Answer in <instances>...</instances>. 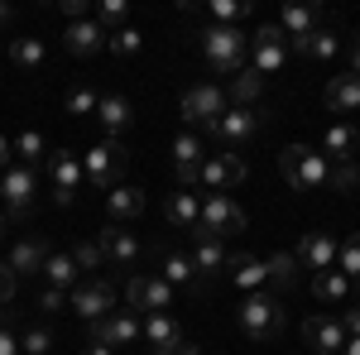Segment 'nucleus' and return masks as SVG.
<instances>
[{
    "label": "nucleus",
    "mask_w": 360,
    "mask_h": 355,
    "mask_svg": "<svg viewBox=\"0 0 360 355\" xmlns=\"http://www.w3.org/2000/svg\"><path fill=\"white\" fill-rule=\"evenodd\" d=\"M202 58L217 77H236L250 63V39L236 25H207L202 29Z\"/></svg>",
    "instance_id": "f257e3e1"
},
{
    "label": "nucleus",
    "mask_w": 360,
    "mask_h": 355,
    "mask_svg": "<svg viewBox=\"0 0 360 355\" xmlns=\"http://www.w3.org/2000/svg\"><path fill=\"white\" fill-rule=\"evenodd\" d=\"M236 322H240V336L245 341H274L278 331H283V302L264 288V293H245L240 307H236Z\"/></svg>",
    "instance_id": "f03ea898"
},
{
    "label": "nucleus",
    "mask_w": 360,
    "mask_h": 355,
    "mask_svg": "<svg viewBox=\"0 0 360 355\" xmlns=\"http://www.w3.org/2000/svg\"><path fill=\"white\" fill-rule=\"evenodd\" d=\"M125 164H130V149H125L120 139H101V144H91V149L82 154V178L91 183V188L111 192V188H120Z\"/></svg>",
    "instance_id": "7ed1b4c3"
},
{
    "label": "nucleus",
    "mask_w": 360,
    "mask_h": 355,
    "mask_svg": "<svg viewBox=\"0 0 360 355\" xmlns=\"http://www.w3.org/2000/svg\"><path fill=\"white\" fill-rule=\"evenodd\" d=\"M278 168H283V183L293 192H312V188H327V159L322 149H307V144H288L278 154Z\"/></svg>",
    "instance_id": "20e7f679"
},
{
    "label": "nucleus",
    "mask_w": 360,
    "mask_h": 355,
    "mask_svg": "<svg viewBox=\"0 0 360 355\" xmlns=\"http://www.w3.org/2000/svg\"><path fill=\"white\" fill-rule=\"evenodd\" d=\"M34 197H39V168L10 164L5 173H0V202H5V217L10 221H29Z\"/></svg>",
    "instance_id": "39448f33"
},
{
    "label": "nucleus",
    "mask_w": 360,
    "mask_h": 355,
    "mask_svg": "<svg viewBox=\"0 0 360 355\" xmlns=\"http://www.w3.org/2000/svg\"><path fill=\"white\" fill-rule=\"evenodd\" d=\"M283 63H288V39H283V29L259 25L250 34V67H255L259 77H274Z\"/></svg>",
    "instance_id": "423d86ee"
},
{
    "label": "nucleus",
    "mask_w": 360,
    "mask_h": 355,
    "mask_svg": "<svg viewBox=\"0 0 360 355\" xmlns=\"http://www.w3.org/2000/svg\"><path fill=\"white\" fill-rule=\"evenodd\" d=\"M226 106H231V101H226V91L217 82H197V86L183 91V120H188V125H207V130H212L226 115Z\"/></svg>",
    "instance_id": "0eeeda50"
},
{
    "label": "nucleus",
    "mask_w": 360,
    "mask_h": 355,
    "mask_svg": "<svg viewBox=\"0 0 360 355\" xmlns=\"http://www.w3.org/2000/svg\"><path fill=\"white\" fill-rule=\"evenodd\" d=\"M202 231H212V235H236V231H245V212L226 197V192H202V221H197Z\"/></svg>",
    "instance_id": "6e6552de"
},
{
    "label": "nucleus",
    "mask_w": 360,
    "mask_h": 355,
    "mask_svg": "<svg viewBox=\"0 0 360 355\" xmlns=\"http://www.w3.org/2000/svg\"><path fill=\"white\" fill-rule=\"evenodd\" d=\"M125 298H130V312H168L173 302H178V293L168 288L159 273H135L130 278V288H125Z\"/></svg>",
    "instance_id": "1a4fd4ad"
},
{
    "label": "nucleus",
    "mask_w": 360,
    "mask_h": 355,
    "mask_svg": "<svg viewBox=\"0 0 360 355\" xmlns=\"http://www.w3.org/2000/svg\"><path fill=\"white\" fill-rule=\"evenodd\" d=\"M212 135H217V144L221 149H245L250 139L259 135V110H245V106H226V115L212 125Z\"/></svg>",
    "instance_id": "9d476101"
},
{
    "label": "nucleus",
    "mask_w": 360,
    "mask_h": 355,
    "mask_svg": "<svg viewBox=\"0 0 360 355\" xmlns=\"http://www.w3.org/2000/svg\"><path fill=\"white\" fill-rule=\"evenodd\" d=\"M197 183H202L207 192H231L236 183H245V159L231 154V149L207 154V159H202V173H197Z\"/></svg>",
    "instance_id": "9b49d317"
},
{
    "label": "nucleus",
    "mask_w": 360,
    "mask_h": 355,
    "mask_svg": "<svg viewBox=\"0 0 360 355\" xmlns=\"http://www.w3.org/2000/svg\"><path fill=\"white\" fill-rule=\"evenodd\" d=\"M139 336H144V322H139V312H130V307H115L101 322H91V341L96 346H130Z\"/></svg>",
    "instance_id": "f8f14e48"
},
{
    "label": "nucleus",
    "mask_w": 360,
    "mask_h": 355,
    "mask_svg": "<svg viewBox=\"0 0 360 355\" xmlns=\"http://www.w3.org/2000/svg\"><path fill=\"white\" fill-rule=\"evenodd\" d=\"M68 302L77 307V317H86V322H101L106 312H115V288L106 283V278H82V283L68 293Z\"/></svg>",
    "instance_id": "ddd939ff"
},
{
    "label": "nucleus",
    "mask_w": 360,
    "mask_h": 355,
    "mask_svg": "<svg viewBox=\"0 0 360 355\" xmlns=\"http://www.w3.org/2000/svg\"><path fill=\"white\" fill-rule=\"evenodd\" d=\"M188 259H193V269L202 273V283L207 278H217V273H226V240L221 235H212V231H202V226H193V250H188Z\"/></svg>",
    "instance_id": "4468645a"
},
{
    "label": "nucleus",
    "mask_w": 360,
    "mask_h": 355,
    "mask_svg": "<svg viewBox=\"0 0 360 355\" xmlns=\"http://www.w3.org/2000/svg\"><path fill=\"white\" fill-rule=\"evenodd\" d=\"M49 178H53V202L58 207H72L77 188H82V159L72 149H58L53 159H49Z\"/></svg>",
    "instance_id": "2eb2a0df"
},
{
    "label": "nucleus",
    "mask_w": 360,
    "mask_h": 355,
    "mask_svg": "<svg viewBox=\"0 0 360 355\" xmlns=\"http://www.w3.org/2000/svg\"><path fill=\"white\" fill-rule=\"evenodd\" d=\"M96 245H101V259H111L115 269H135L139 259H144L139 235H135V231H125V226H106V231L96 235Z\"/></svg>",
    "instance_id": "dca6fc26"
},
{
    "label": "nucleus",
    "mask_w": 360,
    "mask_h": 355,
    "mask_svg": "<svg viewBox=\"0 0 360 355\" xmlns=\"http://www.w3.org/2000/svg\"><path fill=\"white\" fill-rule=\"evenodd\" d=\"M303 341L312 346V355H341V346H346V327H341V317L317 312V317L303 322Z\"/></svg>",
    "instance_id": "f3484780"
},
{
    "label": "nucleus",
    "mask_w": 360,
    "mask_h": 355,
    "mask_svg": "<svg viewBox=\"0 0 360 355\" xmlns=\"http://www.w3.org/2000/svg\"><path fill=\"white\" fill-rule=\"evenodd\" d=\"M154 273L164 278L173 293H178V288H183V293H197V288H207V283H202V273L193 269V259H188L183 250H159V269H154Z\"/></svg>",
    "instance_id": "a211bd4d"
},
{
    "label": "nucleus",
    "mask_w": 360,
    "mask_h": 355,
    "mask_svg": "<svg viewBox=\"0 0 360 355\" xmlns=\"http://www.w3.org/2000/svg\"><path fill=\"white\" fill-rule=\"evenodd\" d=\"M336 235H327V231H307L303 240H298V269H312V273H322V269H336Z\"/></svg>",
    "instance_id": "6ab92c4d"
},
{
    "label": "nucleus",
    "mask_w": 360,
    "mask_h": 355,
    "mask_svg": "<svg viewBox=\"0 0 360 355\" xmlns=\"http://www.w3.org/2000/svg\"><path fill=\"white\" fill-rule=\"evenodd\" d=\"M202 139L193 135V130H183V135L173 139V173H178V183L183 188H193L197 183V173H202Z\"/></svg>",
    "instance_id": "aec40b11"
},
{
    "label": "nucleus",
    "mask_w": 360,
    "mask_h": 355,
    "mask_svg": "<svg viewBox=\"0 0 360 355\" xmlns=\"http://www.w3.org/2000/svg\"><path fill=\"white\" fill-rule=\"evenodd\" d=\"M144 341H149V351H154V355H173V351H178V341H183L178 317H173V312H149V317H144Z\"/></svg>",
    "instance_id": "412c9836"
},
{
    "label": "nucleus",
    "mask_w": 360,
    "mask_h": 355,
    "mask_svg": "<svg viewBox=\"0 0 360 355\" xmlns=\"http://www.w3.org/2000/svg\"><path fill=\"white\" fill-rule=\"evenodd\" d=\"M226 273H231V283H236L240 293H264V288H269V269H264V259H255V254H231V259H226Z\"/></svg>",
    "instance_id": "4be33fe9"
},
{
    "label": "nucleus",
    "mask_w": 360,
    "mask_h": 355,
    "mask_svg": "<svg viewBox=\"0 0 360 355\" xmlns=\"http://www.w3.org/2000/svg\"><path fill=\"white\" fill-rule=\"evenodd\" d=\"M288 53L312 58V63H332V58L341 53V34H332L327 25H317L312 34H303V39H293V44H288Z\"/></svg>",
    "instance_id": "5701e85b"
},
{
    "label": "nucleus",
    "mask_w": 360,
    "mask_h": 355,
    "mask_svg": "<svg viewBox=\"0 0 360 355\" xmlns=\"http://www.w3.org/2000/svg\"><path fill=\"white\" fill-rule=\"evenodd\" d=\"M63 49L72 58H91L106 49V29L96 25V20H77V25H68V34H63Z\"/></svg>",
    "instance_id": "b1692460"
},
{
    "label": "nucleus",
    "mask_w": 360,
    "mask_h": 355,
    "mask_svg": "<svg viewBox=\"0 0 360 355\" xmlns=\"http://www.w3.org/2000/svg\"><path fill=\"white\" fill-rule=\"evenodd\" d=\"M44 259H49V240H44V235H20L5 264L20 278V273H44Z\"/></svg>",
    "instance_id": "393cba45"
},
{
    "label": "nucleus",
    "mask_w": 360,
    "mask_h": 355,
    "mask_svg": "<svg viewBox=\"0 0 360 355\" xmlns=\"http://www.w3.org/2000/svg\"><path fill=\"white\" fill-rule=\"evenodd\" d=\"M164 217H168V226H178V231H193L197 221H202V197H197L193 188H178V192H168V202H164Z\"/></svg>",
    "instance_id": "a878e982"
},
{
    "label": "nucleus",
    "mask_w": 360,
    "mask_h": 355,
    "mask_svg": "<svg viewBox=\"0 0 360 355\" xmlns=\"http://www.w3.org/2000/svg\"><path fill=\"white\" fill-rule=\"evenodd\" d=\"M356 144H360V135L346 120H336V125H327V135H322V159L327 164H351L356 159Z\"/></svg>",
    "instance_id": "bb28decb"
},
{
    "label": "nucleus",
    "mask_w": 360,
    "mask_h": 355,
    "mask_svg": "<svg viewBox=\"0 0 360 355\" xmlns=\"http://www.w3.org/2000/svg\"><path fill=\"white\" fill-rule=\"evenodd\" d=\"M322 101H327L336 115H351V110H360V77H356V72L332 77V82H327V91H322Z\"/></svg>",
    "instance_id": "cd10ccee"
},
{
    "label": "nucleus",
    "mask_w": 360,
    "mask_h": 355,
    "mask_svg": "<svg viewBox=\"0 0 360 355\" xmlns=\"http://www.w3.org/2000/svg\"><path fill=\"white\" fill-rule=\"evenodd\" d=\"M44 283H49V288H63V293H72V288L82 283L68 250H49V259H44Z\"/></svg>",
    "instance_id": "c85d7f7f"
},
{
    "label": "nucleus",
    "mask_w": 360,
    "mask_h": 355,
    "mask_svg": "<svg viewBox=\"0 0 360 355\" xmlns=\"http://www.w3.org/2000/svg\"><path fill=\"white\" fill-rule=\"evenodd\" d=\"M139 212H144V192L139 188H111L106 192V217H111V226H120V221H135Z\"/></svg>",
    "instance_id": "c756f323"
},
{
    "label": "nucleus",
    "mask_w": 360,
    "mask_h": 355,
    "mask_svg": "<svg viewBox=\"0 0 360 355\" xmlns=\"http://www.w3.org/2000/svg\"><path fill=\"white\" fill-rule=\"evenodd\" d=\"M96 120H101L106 139H115L120 130H130V120H135V106H130L125 96H101V106H96Z\"/></svg>",
    "instance_id": "7c9ffc66"
},
{
    "label": "nucleus",
    "mask_w": 360,
    "mask_h": 355,
    "mask_svg": "<svg viewBox=\"0 0 360 355\" xmlns=\"http://www.w3.org/2000/svg\"><path fill=\"white\" fill-rule=\"evenodd\" d=\"M360 283H351L341 269H322V273H312V293H317V302H346L351 293H356Z\"/></svg>",
    "instance_id": "2f4dec72"
},
{
    "label": "nucleus",
    "mask_w": 360,
    "mask_h": 355,
    "mask_svg": "<svg viewBox=\"0 0 360 355\" xmlns=\"http://www.w3.org/2000/svg\"><path fill=\"white\" fill-rule=\"evenodd\" d=\"M259 91H264V77H259V72H255V67L245 63V67H240V72L231 77V96H226V101H231V106H245V110H255Z\"/></svg>",
    "instance_id": "473e14b6"
},
{
    "label": "nucleus",
    "mask_w": 360,
    "mask_h": 355,
    "mask_svg": "<svg viewBox=\"0 0 360 355\" xmlns=\"http://www.w3.org/2000/svg\"><path fill=\"white\" fill-rule=\"evenodd\" d=\"M278 29H283V39L293 44V39H303L317 29V5H283V15H278Z\"/></svg>",
    "instance_id": "72a5a7b5"
},
{
    "label": "nucleus",
    "mask_w": 360,
    "mask_h": 355,
    "mask_svg": "<svg viewBox=\"0 0 360 355\" xmlns=\"http://www.w3.org/2000/svg\"><path fill=\"white\" fill-rule=\"evenodd\" d=\"M336 269L346 273L351 283H360V231H356V235H346V240L336 245Z\"/></svg>",
    "instance_id": "f704fd0d"
},
{
    "label": "nucleus",
    "mask_w": 360,
    "mask_h": 355,
    "mask_svg": "<svg viewBox=\"0 0 360 355\" xmlns=\"http://www.w3.org/2000/svg\"><path fill=\"white\" fill-rule=\"evenodd\" d=\"M264 269H269V283H274V288H293V283H298V259H293V254H269Z\"/></svg>",
    "instance_id": "c9c22d12"
},
{
    "label": "nucleus",
    "mask_w": 360,
    "mask_h": 355,
    "mask_svg": "<svg viewBox=\"0 0 360 355\" xmlns=\"http://www.w3.org/2000/svg\"><path fill=\"white\" fill-rule=\"evenodd\" d=\"M106 49H111L115 58H135L139 49H144V34H139L135 25H125V29H115V34H106Z\"/></svg>",
    "instance_id": "e433bc0d"
},
{
    "label": "nucleus",
    "mask_w": 360,
    "mask_h": 355,
    "mask_svg": "<svg viewBox=\"0 0 360 355\" xmlns=\"http://www.w3.org/2000/svg\"><path fill=\"white\" fill-rule=\"evenodd\" d=\"M125 20H130V0H101L96 5V25L106 29V34L125 29Z\"/></svg>",
    "instance_id": "4c0bfd02"
},
{
    "label": "nucleus",
    "mask_w": 360,
    "mask_h": 355,
    "mask_svg": "<svg viewBox=\"0 0 360 355\" xmlns=\"http://www.w3.org/2000/svg\"><path fill=\"white\" fill-rule=\"evenodd\" d=\"M10 58H15V67H39L49 49H44V39H15L10 44Z\"/></svg>",
    "instance_id": "58836bf2"
},
{
    "label": "nucleus",
    "mask_w": 360,
    "mask_h": 355,
    "mask_svg": "<svg viewBox=\"0 0 360 355\" xmlns=\"http://www.w3.org/2000/svg\"><path fill=\"white\" fill-rule=\"evenodd\" d=\"M327 188H332V192H356L360 188L356 159H351V164H332V168H327Z\"/></svg>",
    "instance_id": "ea45409f"
},
{
    "label": "nucleus",
    "mask_w": 360,
    "mask_h": 355,
    "mask_svg": "<svg viewBox=\"0 0 360 355\" xmlns=\"http://www.w3.org/2000/svg\"><path fill=\"white\" fill-rule=\"evenodd\" d=\"M39 154H44V135H39V130H25V135L15 139V159H20L25 168L39 164Z\"/></svg>",
    "instance_id": "a19ab883"
},
{
    "label": "nucleus",
    "mask_w": 360,
    "mask_h": 355,
    "mask_svg": "<svg viewBox=\"0 0 360 355\" xmlns=\"http://www.w3.org/2000/svg\"><path fill=\"white\" fill-rule=\"evenodd\" d=\"M250 15V0H212V25H236Z\"/></svg>",
    "instance_id": "79ce46f5"
},
{
    "label": "nucleus",
    "mask_w": 360,
    "mask_h": 355,
    "mask_svg": "<svg viewBox=\"0 0 360 355\" xmlns=\"http://www.w3.org/2000/svg\"><path fill=\"white\" fill-rule=\"evenodd\" d=\"M96 106H101V96H96L91 86H72V91H68V110H72V115H96Z\"/></svg>",
    "instance_id": "37998d69"
},
{
    "label": "nucleus",
    "mask_w": 360,
    "mask_h": 355,
    "mask_svg": "<svg viewBox=\"0 0 360 355\" xmlns=\"http://www.w3.org/2000/svg\"><path fill=\"white\" fill-rule=\"evenodd\" d=\"M53 351V336H49V331H25V336H20V355H49Z\"/></svg>",
    "instance_id": "c03bdc74"
},
{
    "label": "nucleus",
    "mask_w": 360,
    "mask_h": 355,
    "mask_svg": "<svg viewBox=\"0 0 360 355\" xmlns=\"http://www.w3.org/2000/svg\"><path fill=\"white\" fill-rule=\"evenodd\" d=\"M68 254H72L77 269H96V264H101V245H96V240H82V245H72Z\"/></svg>",
    "instance_id": "a18cd8bd"
},
{
    "label": "nucleus",
    "mask_w": 360,
    "mask_h": 355,
    "mask_svg": "<svg viewBox=\"0 0 360 355\" xmlns=\"http://www.w3.org/2000/svg\"><path fill=\"white\" fill-rule=\"evenodd\" d=\"M0 355H20V336L10 331V312H0Z\"/></svg>",
    "instance_id": "49530a36"
},
{
    "label": "nucleus",
    "mask_w": 360,
    "mask_h": 355,
    "mask_svg": "<svg viewBox=\"0 0 360 355\" xmlns=\"http://www.w3.org/2000/svg\"><path fill=\"white\" fill-rule=\"evenodd\" d=\"M39 307H44V312H63V307H68V293L44 283V293H39Z\"/></svg>",
    "instance_id": "de8ad7c7"
},
{
    "label": "nucleus",
    "mask_w": 360,
    "mask_h": 355,
    "mask_svg": "<svg viewBox=\"0 0 360 355\" xmlns=\"http://www.w3.org/2000/svg\"><path fill=\"white\" fill-rule=\"evenodd\" d=\"M10 298H15V269H10V264L0 259V307H5Z\"/></svg>",
    "instance_id": "09e8293b"
},
{
    "label": "nucleus",
    "mask_w": 360,
    "mask_h": 355,
    "mask_svg": "<svg viewBox=\"0 0 360 355\" xmlns=\"http://www.w3.org/2000/svg\"><path fill=\"white\" fill-rule=\"evenodd\" d=\"M58 10H63V15H68L72 25H77V20H86V0H63Z\"/></svg>",
    "instance_id": "8fccbe9b"
},
{
    "label": "nucleus",
    "mask_w": 360,
    "mask_h": 355,
    "mask_svg": "<svg viewBox=\"0 0 360 355\" xmlns=\"http://www.w3.org/2000/svg\"><path fill=\"white\" fill-rule=\"evenodd\" d=\"M341 327H346V336H360V307H346V317H341Z\"/></svg>",
    "instance_id": "3c124183"
},
{
    "label": "nucleus",
    "mask_w": 360,
    "mask_h": 355,
    "mask_svg": "<svg viewBox=\"0 0 360 355\" xmlns=\"http://www.w3.org/2000/svg\"><path fill=\"white\" fill-rule=\"evenodd\" d=\"M10 164H15V144H10V139L0 135V173H5Z\"/></svg>",
    "instance_id": "603ef678"
},
{
    "label": "nucleus",
    "mask_w": 360,
    "mask_h": 355,
    "mask_svg": "<svg viewBox=\"0 0 360 355\" xmlns=\"http://www.w3.org/2000/svg\"><path fill=\"white\" fill-rule=\"evenodd\" d=\"M173 355H202V346H197V341H188V336H183V341H178V351Z\"/></svg>",
    "instance_id": "864d4df0"
},
{
    "label": "nucleus",
    "mask_w": 360,
    "mask_h": 355,
    "mask_svg": "<svg viewBox=\"0 0 360 355\" xmlns=\"http://www.w3.org/2000/svg\"><path fill=\"white\" fill-rule=\"evenodd\" d=\"M351 72L360 77V34H356V44H351Z\"/></svg>",
    "instance_id": "5fc2aeb1"
},
{
    "label": "nucleus",
    "mask_w": 360,
    "mask_h": 355,
    "mask_svg": "<svg viewBox=\"0 0 360 355\" xmlns=\"http://www.w3.org/2000/svg\"><path fill=\"white\" fill-rule=\"evenodd\" d=\"M341 355H360V336H346V346H341Z\"/></svg>",
    "instance_id": "6e6d98bb"
},
{
    "label": "nucleus",
    "mask_w": 360,
    "mask_h": 355,
    "mask_svg": "<svg viewBox=\"0 0 360 355\" xmlns=\"http://www.w3.org/2000/svg\"><path fill=\"white\" fill-rule=\"evenodd\" d=\"M82 355H115V351H111V346H96V341H91V346H86Z\"/></svg>",
    "instance_id": "4d7b16f0"
},
{
    "label": "nucleus",
    "mask_w": 360,
    "mask_h": 355,
    "mask_svg": "<svg viewBox=\"0 0 360 355\" xmlns=\"http://www.w3.org/2000/svg\"><path fill=\"white\" fill-rule=\"evenodd\" d=\"M5 20H10V5H0V25H5Z\"/></svg>",
    "instance_id": "13d9d810"
},
{
    "label": "nucleus",
    "mask_w": 360,
    "mask_h": 355,
    "mask_svg": "<svg viewBox=\"0 0 360 355\" xmlns=\"http://www.w3.org/2000/svg\"><path fill=\"white\" fill-rule=\"evenodd\" d=\"M5 226H10V217H5V212H0V235H5Z\"/></svg>",
    "instance_id": "bf43d9fd"
}]
</instances>
